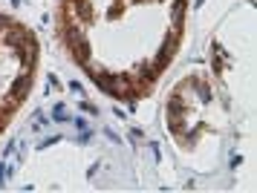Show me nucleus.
I'll use <instances>...</instances> for the list:
<instances>
[{
    "label": "nucleus",
    "instance_id": "7ed1b4c3",
    "mask_svg": "<svg viewBox=\"0 0 257 193\" xmlns=\"http://www.w3.org/2000/svg\"><path fill=\"white\" fill-rule=\"evenodd\" d=\"M38 67L35 32L15 18L0 15V133L29 98Z\"/></svg>",
    "mask_w": 257,
    "mask_h": 193
},
{
    "label": "nucleus",
    "instance_id": "f03ea898",
    "mask_svg": "<svg viewBox=\"0 0 257 193\" xmlns=\"http://www.w3.org/2000/svg\"><path fill=\"white\" fill-rule=\"evenodd\" d=\"M168 130L185 153H197L208 138H222L225 110L208 78L191 72L174 87L168 98Z\"/></svg>",
    "mask_w": 257,
    "mask_h": 193
},
{
    "label": "nucleus",
    "instance_id": "f257e3e1",
    "mask_svg": "<svg viewBox=\"0 0 257 193\" xmlns=\"http://www.w3.org/2000/svg\"><path fill=\"white\" fill-rule=\"evenodd\" d=\"M188 0H61L67 55L116 101L148 98L185 35Z\"/></svg>",
    "mask_w": 257,
    "mask_h": 193
}]
</instances>
